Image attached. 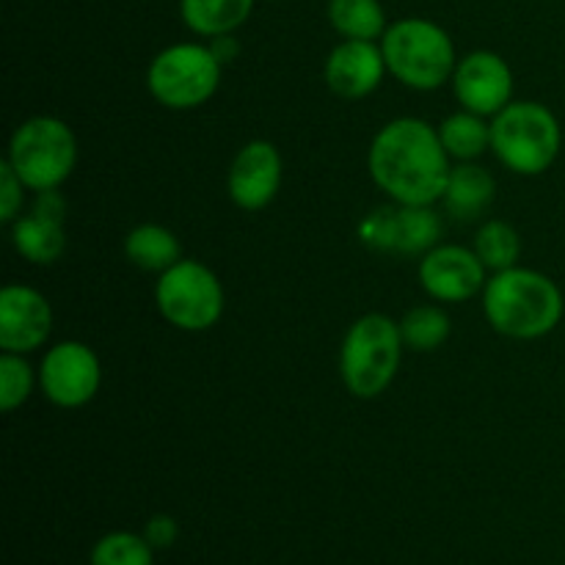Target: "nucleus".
<instances>
[{
    "label": "nucleus",
    "instance_id": "6ab92c4d",
    "mask_svg": "<svg viewBox=\"0 0 565 565\" xmlns=\"http://www.w3.org/2000/svg\"><path fill=\"white\" fill-rule=\"evenodd\" d=\"M254 0H180V14L196 36L218 39L248 20Z\"/></svg>",
    "mask_w": 565,
    "mask_h": 565
},
{
    "label": "nucleus",
    "instance_id": "cd10ccee",
    "mask_svg": "<svg viewBox=\"0 0 565 565\" xmlns=\"http://www.w3.org/2000/svg\"><path fill=\"white\" fill-rule=\"evenodd\" d=\"M210 47H213V53L218 55L221 64H226V61H230L232 55L237 53V44H235V39H232V33H226V36L213 39V44H210Z\"/></svg>",
    "mask_w": 565,
    "mask_h": 565
},
{
    "label": "nucleus",
    "instance_id": "b1692460",
    "mask_svg": "<svg viewBox=\"0 0 565 565\" xmlns=\"http://www.w3.org/2000/svg\"><path fill=\"white\" fill-rule=\"evenodd\" d=\"M92 565H154V550L147 539L127 530H116V533L103 535L94 544Z\"/></svg>",
    "mask_w": 565,
    "mask_h": 565
},
{
    "label": "nucleus",
    "instance_id": "4be33fe9",
    "mask_svg": "<svg viewBox=\"0 0 565 565\" xmlns=\"http://www.w3.org/2000/svg\"><path fill=\"white\" fill-rule=\"evenodd\" d=\"M450 315L441 307H436V303H419V307L408 309L401 320L403 345L417 353H430L441 348L447 337H450Z\"/></svg>",
    "mask_w": 565,
    "mask_h": 565
},
{
    "label": "nucleus",
    "instance_id": "393cba45",
    "mask_svg": "<svg viewBox=\"0 0 565 565\" xmlns=\"http://www.w3.org/2000/svg\"><path fill=\"white\" fill-rule=\"evenodd\" d=\"M39 384V373H33L31 362L22 353H0V408L6 414L25 406Z\"/></svg>",
    "mask_w": 565,
    "mask_h": 565
},
{
    "label": "nucleus",
    "instance_id": "1a4fd4ad",
    "mask_svg": "<svg viewBox=\"0 0 565 565\" xmlns=\"http://www.w3.org/2000/svg\"><path fill=\"white\" fill-rule=\"evenodd\" d=\"M103 364L94 348L81 340L55 342L39 364V390L53 406L81 408L97 397Z\"/></svg>",
    "mask_w": 565,
    "mask_h": 565
},
{
    "label": "nucleus",
    "instance_id": "aec40b11",
    "mask_svg": "<svg viewBox=\"0 0 565 565\" xmlns=\"http://www.w3.org/2000/svg\"><path fill=\"white\" fill-rule=\"evenodd\" d=\"M436 130H439L441 147L458 163H472L483 158L486 149H491V121L472 110L461 108L458 114H450Z\"/></svg>",
    "mask_w": 565,
    "mask_h": 565
},
{
    "label": "nucleus",
    "instance_id": "f257e3e1",
    "mask_svg": "<svg viewBox=\"0 0 565 565\" xmlns=\"http://www.w3.org/2000/svg\"><path fill=\"white\" fill-rule=\"evenodd\" d=\"M450 160L434 125L417 116H401L375 132L367 171L395 204H436L450 180Z\"/></svg>",
    "mask_w": 565,
    "mask_h": 565
},
{
    "label": "nucleus",
    "instance_id": "6e6552de",
    "mask_svg": "<svg viewBox=\"0 0 565 565\" xmlns=\"http://www.w3.org/2000/svg\"><path fill=\"white\" fill-rule=\"evenodd\" d=\"M154 303L166 323L199 334V331L213 329L224 315V285L213 268L199 259L182 257L180 263L160 274L154 285Z\"/></svg>",
    "mask_w": 565,
    "mask_h": 565
},
{
    "label": "nucleus",
    "instance_id": "dca6fc26",
    "mask_svg": "<svg viewBox=\"0 0 565 565\" xmlns=\"http://www.w3.org/2000/svg\"><path fill=\"white\" fill-rule=\"evenodd\" d=\"M11 226V243L17 254L28 259L31 265H53L58 263L66 248L64 218H53L31 210L28 215H20Z\"/></svg>",
    "mask_w": 565,
    "mask_h": 565
},
{
    "label": "nucleus",
    "instance_id": "7ed1b4c3",
    "mask_svg": "<svg viewBox=\"0 0 565 565\" xmlns=\"http://www.w3.org/2000/svg\"><path fill=\"white\" fill-rule=\"evenodd\" d=\"M386 70L414 92H436L452 81L456 44L450 33L423 17H406L386 28L381 36Z\"/></svg>",
    "mask_w": 565,
    "mask_h": 565
},
{
    "label": "nucleus",
    "instance_id": "f03ea898",
    "mask_svg": "<svg viewBox=\"0 0 565 565\" xmlns=\"http://www.w3.org/2000/svg\"><path fill=\"white\" fill-rule=\"evenodd\" d=\"M480 296L491 329L511 340H541L552 334L565 312L561 287L541 270L519 265L497 270Z\"/></svg>",
    "mask_w": 565,
    "mask_h": 565
},
{
    "label": "nucleus",
    "instance_id": "a211bd4d",
    "mask_svg": "<svg viewBox=\"0 0 565 565\" xmlns=\"http://www.w3.org/2000/svg\"><path fill=\"white\" fill-rule=\"evenodd\" d=\"M125 257L136 268L149 274H163L182 259V243L169 226L138 224L125 237Z\"/></svg>",
    "mask_w": 565,
    "mask_h": 565
},
{
    "label": "nucleus",
    "instance_id": "f8f14e48",
    "mask_svg": "<svg viewBox=\"0 0 565 565\" xmlns=\"http://www.w3.org/2000/svg\"><path fill=\"white\" fill-rule=\"evenodd\" d=\"M486 265L475 248L458 243H439L419 259V285L434 301L461 303L483 292Z\"/></svg>",
    "mask_w": 565,
    "mask_h": 565
},
{
    "label": "nucleus",
    "instance_id": "4468645a",
    "mask_svg": "<svg viewBox=\"0 0 565 565\" xmlns=\"http://www.w3.org/2000/svg\"><path fill=\"white\" fill-rule=\"evenodd\" d=\"M53 307L28 285H6L0 290V351L33 353L50 340Z\"/></svg>",
    "mask_w": 565,
    "mask_h": 565
},
{
    "label": "nucleus",
    "instance_id": "a878e982",
    "mask_svg": "<svg viewBox=\"0 0 565 565\" xmlns=\"http://www.w3.org/2000/svg\"><path fill=\"white\" fill-rule=\"evenodd\" d=\"M25 182L17 177V171L9 163H0V221L14 224L22 213V196H25Z\"/></svg>",
    "mask_w": 565,
    "mask_h": 565
},
{
    "label": "nucleus",
    "instance_id": "bb28decb",
    "mask_svg": "<svg viewBox=\"0 0 565 565\" xmlns=\"http://www.w3.org/2000/svg\"><path fill=\"white\" fill-rule=\"evenodd\" d=\"M143 539L152 544L154 552L169 550V546H174L177 539H180V524H177V519L169 516V513H154L147 522V527H143Z\"/></svg>",
    "mask_w": 565,
    "mask_h": 565
},
{
    "label": "nucleus",
    "instance_id": "9b49d317",
    "mask_svg": "<svg viewBox=\"0 0 565 565\" xmlns=\"http://www.w3.org/2000/svg\"><path fill=\"white\" fill-rule=\"evenodd\" d=\"M452 94L463 110L494 119L513 103V72L502 55L491 50H475L463 55L452 72Z\"/></svg>",
    "mask_w": 565,
    "mask_h": 565
},
{
    "label": "nucleus",
    "instance_id": "423d86ee",
    "mask_svg": "<svg viewBox=\"0 0 565 565\" xmlns=\"http://www.w3.org/2000/svg\"><path fill=\"white\" fill-rule=\"evenodd\" d=\"M6 163L28 191H55L77 166V138L58 116H31L9 138Z\"/></svg>",
    "mask_w": 565,
    "mask_h": 565
},
{
    "label": "nucleus",
    "instance_id": "39448f33",
    "mask_svg": "<svg viewBox=\"0 0 565 565\" xmlns=\"http://www.w3.org/2000/svg\"><path fill=\"white\" fill-rule=\"evenodd\" d=\"M561 149L563 127L546 105L522 99L491 119V152L513 174H544L555 166Z\"/></svg>",
    "mask_w": 565,
    "mask_h": 565
},
{
    "label": "nucleus",
    "instance_id": "20e7f679",
    "mask_svg": "<svg viewBox=\"0 0 565 565\" xmlns=\"http://www.w3.org/2000/svg\"><path fill=\"white\" fill-rule=\"evenodd\" d=\"M406 345L401 323L390 315L370 312L345 331L340 348V375L345 390L359 401H373L384 395L401 370Z\"/></svg>",
    "mask_w": 565,
    "mask_h": 565
},
{
    "label": "nucleus",
    "instance_id": "9d476101",
    "mask_svg": "<svg viewBox=\"0 0 565 565\" xmlns=\"http://www.w3.org/2000/svg\"><path fill=\"white\" fill-rule=\"evenodd\" d=\"M359 237L379 252L425 254L439 246L441 218L434 204H392L364 215Z\"/></svg>",
    "mask_w": 565,
    "mask_h": 565
},
{
    "label": "nucleus",
    "instance_id": "5701e85b",
    "mask_svg": "<svg viewBox=\"0 0 565 565\" xmlns=\"http://www.w3.org/2000/svg\"><path fill=\"white\" fill-rule=\"evenodd\" d=\"M475 254L483 259L489 270H508L519 263L522 254V237L508 221H486L475 235Z\"/></svg>",
    "mask_w": 565,
    "mask_h": 565
},
{
    "label": "nucleus",
    "instance_id": "ddd939ff",
    "mask_svg": "<svg viewBox=\"0 0 565 565\" xmlns=\"http://www.w3.org/2000/svg\"><path fill=\"white\" fill-rule=\"evenodd\" d=\"M281 180H285L281 152L276 149V143L257 138V141H248L232 160L230 174H226V191H230L235 207L254 213L274 202Z\"/></svg>",
    "mask_w": 565,
    "mask_h": 565
},
{
    "label": "nucleus",
    "instance_id": "f3484780",
    "mask_svg": "<svg viewBox=\"0 0 565 565\" xmlns=\"http://www.w3.org/2000/svg\"><path fill=\"white\" fill-rule=\"evenodd\" d=\"M497 196V182L483 166L472 163H458L452 166L450 180L445 188V202L447 213L456 215L461 221H472L478 215H483L491 207Z\"/></svg>",
    "mask_w": 565,
    "mask_h": 565
},
{
    "label": "nucleus",
    "instance_id": "2eb2a0df",
    "mask_svg": "<svg viewBox=\"0 0 565 565\" xmlns=\"http://www.w3.org/2000/svg\"><path fill=\"white\" fill-rule=\"evenodd\" d=\"M390 75L384 61V50L375 42L345 39L329 53L323 66V81L337 97L364 99L384 83Z\"/></svg>",
    "mask_w": 565,
    "mask_h": 565
},
{
    "label": "nucleus",
    "instance_id": "0eeeda50",
    "mask_svg": "<svg viewBox=\"0 0 565 565\" xmlns=\"http://www.w3.org/2000/svg\"><path fill=\"white\" fill-rule=\"evenodd\" d=\"M224 64L213 47L180 42L160 50L147 70V88L163 108L193 110L210 103L221 86Z\"/></svg>",
    "mask_w": 565,
    "mask_h": 565
},
{
    "label": "nucleus",
    "instance_id": "412c9836",
    "mask_svg": "<svg viewBox=\"0 0 565 565\" xmlns=\"http://www.w3.org/2000/svg\"><path fill=\"white\" fill-rule=\"evenodd\" d=\"M329 22L342 39L362 42H375L390 28L379 0H329Z\"/></svg>",
    "mask_w": 565,
    "mask_h": 565
}]
</instances>
